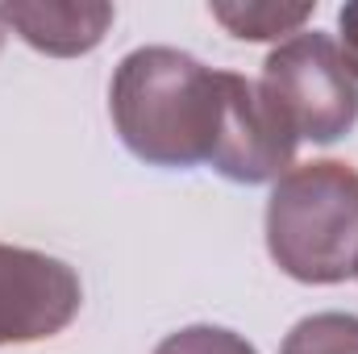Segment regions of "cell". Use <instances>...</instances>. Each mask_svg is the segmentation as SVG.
<instances>
[{"label": "cell", "mask_w": 358, "mask_h": 354, "mask_svg": "<svg viewBox=\"0 0 358 354\" xmlns=\"http://www.w3.org/2000/svg\"><path fill=\"white\" fill-rule=\"evenodd\" d=\"M317 4H267V0H217L208 4L213 21H221L242 42H287L304 29Z\"/></svg>", "instance_id": "7"}, {"label": "cell", "mask_w": 358, "mask_h": 354, "mask_svg": "<svg viewBox=\"0 0 358 354\" xmlns=\"http://www.w3.org/2000/svg\"><path fill=\"white\" fill-rule=\"evenodd\" d=\"M155 354H259L242 334L234 330H221V325H187L167 334Z\"/></svg>", "instance_id": "9"}, {"label": "cell", "mask_w": 358, "mask_h": 354, "mask_svg": "<svg viewBox=\"0 0 358 354\" xmlns=\"http://www.w3.org/2000/svg\"><path fill=\"white\" fill-rule=\"evenodd\" d=\"M117 8L100 0H80V4H55V0H17L0 4V21L34 50L55 55V59H76L88 55L104 42Z\"/></svg>", "instance_id": "6"}, {"label": "cell", "mask_w": 358, "mask_h": 354, "mask_svg": "<svg viewBox=\"0 0 358 354\" xmlns=\"http://www.w3.org/2000/svg\"><path fill=\"white\" fill-rule=\"evenodd\" d=\"M296 146V134L279 121L259 84L225 71V117L208 167L234 183H271L292 171Z\"/></svg>", "instance_id": "5"}, {"label": "cell", "mask_w": 358, "mask_h": 354, "mask_svg": "<svg viewBox=\"0 0 358 354\" xmlns=\"http://www.w3.org/2000/svg\"><path fill=\"white\" fill-rule=\"evenodd\" d=\"M108 113L125 150L146 167L183 171L213 163L225 117V71L176 46H138L113 71Z\"/></svg>", "instance_id": "1"}, {"label": "cell", "mask_w": 358, "mask_h": 354, "mask_svg": "<svg viewBox=\"0 0 358 354\" xmlns=\"http://www.w3.org/2000/svg\"><path fill=\"white\" fill-rule=\"evenodd\" d=\"M259 92L296 134V142H338L358 121V80L338 42L317 29H300L279 42L263 63Z\"/></svg>", "instance_id": "3"}, {"label": "cell", "mask_w": 358, "mask_h": 354, "mask_svg": "<svg viewBox=\"0 0 358 354\" xmlns=\"http://www.w3.org/2000/svg\"><path fill=\"white\" fill-rule=\"evenodd\" d=\"M4 38H8V25H4V21H0V46H4Z\"/></svg>", "instance_id": "11"}, {"label": "cell", "mask_w": 358, "mask_h": 354, "mask_svg": "<svg viewBox=\"0 0 358 354\" xmlns=\"http://www.w3.org/2000/svg\"><path fill=\"white\" fill-rule=\"evenodd\" d=\"M279 354H358L355 313H313L292 325Z\"/></svg>", "instance_id": "8"}, {"label": "cell", "mask_w": 358, "mask_h": 354, "mask_svg": "<svg viewBox=\"0 0 358 354\" xmlns=\"http://www.w3.org/2000/svg\"><path fill=\"white\" fill-rule=\"evenodd\" d=\"M355 275H358V263H355Z\"/></svg>", "instance_id": "12"}, {"label": "cell", "mask_w": 358, "mask_h": 354, "mask_svg": "<svg viewBox=\"0 0 358 354\" xmlns=\"http://www.w3.org/2000/svg\"><path fill=\"white\" fill-rule=\"evenodd\" d=\"M338 38H342V59H346V67H350V76L358 80V0L350 4H342L338 8Z\"/></svg>", "instance_id": "10"}, {"label": "cell", "mask_w": 358, "mask_h": 354, "mask_svg": "<svg viewBox=\"0 0 358 354\" xmlns=\"http://www.w3.org/2000/svg\"><path fill=\"white\" fill-rule=\"evenodd\" d=\"M84 304L80 275L63 259L0 242V346H29L63 334Z\"/></svg>", "instance_id": "4"}, {"label": "cell", "mask_w": 358, "mask_h": 354, "mask_svg": "<svg viewBox=\"0 0 358 354\" xmlns=\"http://www.w3.org/2000/svg\"><path fill=\"white\" fill-rule=\"evenodd\" d=\"M267 250L300 283H346L358 263V171L342 159L296 163L267 200Z\"/></svg>", "instance_id": "2"}]
</instances>
